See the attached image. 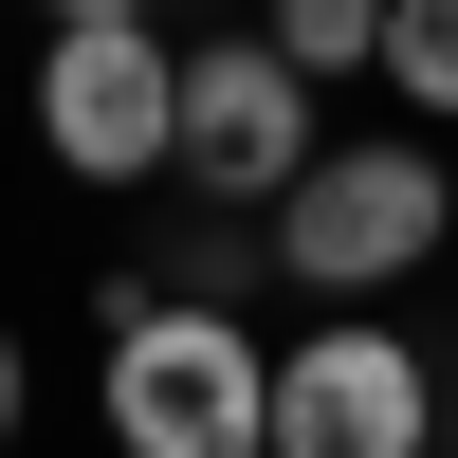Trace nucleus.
Segmentation results:
<instances>
[{
  "label": "nucleus",
  "instance_id": "1",
  "mask_svg": "<svg viewBox=\"0 0 458 458\" xmlns=\"http://www.w3.org/2000/svg\"><path fill=\"white\" fill-rule=\"evenodd\" d=\"M92 403H110V458H276V349L202 293H129Z\"/></svg>",
  "mask_w": 458,
  "mask_h": 458
},
{
  "label": "nucleus",
  "instance_id": "2",
  "mask_svg": "<svg viewBox=\"0 0 458 458\" xmlns=\"http://www.w3.org/2000/svg\"><path fill=\"white\" fill-rule=\"evenodd\" d=\"M257 239H276V276H293V293L367 312V293H403V276H422V257L458 239V165H440L422 129H367V147L330 129V165L293 183V202L257 220Z\"/></svg>",
  "mask_w": 458,
  "mask_h": 458
},
{
  "label": "nucleus",
  "instance_id": "4",
  "mask_svg": "<svg viewBox=\"0 0 458 458\" xmlns=\"http://www.w3.org/2000/svg\"><path fill=\"white\" fill-rule=\"evenodd\" d=\"M276 458H440V367L386 312H312L276 349Z\"/></svg>",
  "mask_w": 458,
  "mask_h": 458
},
{
  "label": "nucleus",
  "instance_id": "7",
  "mask_svg": "<svg viewBox=\"0 0 458 458\" xmlns=\"http://www.w3.org/2000/svg\"><path fill=\"white\" fill-rule=\"evenodd\" d=\"M386 92L422 110V129H458V0H403L386 19Z\"/></svg>",
  "mask_w": 458,
  "mask_h": 458
},
{
  "label": "nucleus",
  "instance_id": "6",
  "mask_svg": "<svg viewBox=\"0 0 458 458\" xmlns=\"http://www.w3.org/2000/svg\"><path fill=\"white\" fill-rule=\"evenodd\" d=\"M386 19H403V0H293V19H276V55L330 92V73H386Z\"/></svg>",
  "mask_w": 458,
  "mask_h": 458
},
{
  "label": "nucleus",
  "instance_id": "5",
  "mask_svg": "<svg viewBox=\"0 0 458 458\" xmlns=\"http://www.w3.org/2000/svg\"><path fill=\"white\" fill-rule=\"evenodd\" d=\"M312 165H330L312 73H293L276 37H183V183H202L220 220H276Z\"/></svg>",
  "mask_w": 458,
  "mask_h": 458
},
{
  "label": "nucleus",
  "instance_id": "8",
  "mask_svg": "<svg viewBox=\"0 0 458 458\" xmlns=\"http://www.w3.org/2000/svg\"><path fill=\"white\" fill-rule=\"evenodd\" d=\"M0 440H19V330H0Z\"/></svg>",
  "mask_w": 458,
  "mask_h": 458
},
{
  "label": "nucleus",
  "instance_id": "3",
  "mask_svg": "<svg viewBox=\"0 0 458 458\" xmlns=\"http://www.w3.org/2000/svg\"><path fill=\"white\" fill-rule=\"evenodd\" d=\"M37 147L73 183H165L183 165V37L129 0H73V37L37 55Z\"/></svg>",
  "mask_w": 458,
  "mask_h": 458
}]
</instances>
